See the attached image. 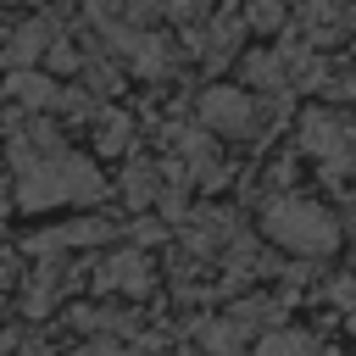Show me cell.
I'll list each match as a JSON object with an SVG mask.
<instances>
[{
  "mask_svg": "<svg viewBox=\"0 0 356 356\" xmlns=\"http://www.w3.org/2000/svg\"><path fill=\"white\" fill-rule=\"evenodd\" d=\"M206 122H211V128H228V134H245V128H250V106H245V95H234V89L206 95Z\"/></svg>",
  "mask_w": 356,
  "mask_h": 356,
  "instance_id": "2",
  "label": "cell"
},
{
  "mask_svg": "<svg viewBox=\"0 0 356 356\" xmlns=\"http://www.w3.org/2000/svg\"><path fill=\"white\" fill-rule=\"evenodd\" d=\"M261 356H317V345L306 334H278V339L261 345Z\"/></svg>",
  "mask_w": 356,
  "mask_h": 356,
  "instance_id": "3",
  "label": "cell"
},
{
  "mask_svg": "<svg viewBox=\"0 0 356 356\" xmlns=\"http://www.w3.org/2000/svg\"><path fill=\"white\" fill-rule=\"evenodd\" d=\"M78 356H117L111 345H95V350H78Z\"/></svg>",
  "mask_w": 356,
  "mask_h": 356,
  "instance_id": "4",
  "label": "cell"
},
{
  "mask_svg": "<svg viewBox=\"0 0 356 356\" xmlns=\"http://www.w3.org/2000/svg\"><path fill=\"white\" fill-rule=\"evenodd\" d=\"M261 222H267V234H273L278 245H289V250H334V239H339L334 217H328L323 206H312V200H273Z\"/></svg>",
  "mask_w": 356,
  "mask_h": 356,
  "instance_id": "1",
  "label": "cell"
}]
</instances>
